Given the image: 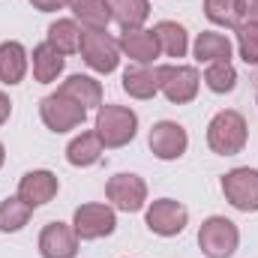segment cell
I'll list each match as a JSON object with an SVG mask.
<instances>
[{"label": "cell", "instance_id": "obj_32", "mask_svg": "<svg viewBox=\"0 0 258 258\" xmlns=\"http://www.w3.org/2000/svg\"><path fill=\"white\" fill-rule=\"evenodd\" d=\"M3 159H6V153H3V144H0V165H3Z\"/></svg>", "mask_w": 258, "mask_h": 258}, {"label": "cell", "instance_id": "obj_15", "mask_svg": "<svg viewBox=\"0 0 258 258\" xmlns=\"http://www.w3.org/2000/svg\"><path fill=\"white\" fill-rule=\"evenodd\" d=\"M60 93L75 99L84 108H99L102 105V87H99V81H93L87 75H69L60 84Z\"/></svg>", "mask_w": 258, "mask_h": 258}, {"label": "cell", "instance_id": "obj_26", "mask_svg": "<svg viewBox=\"0 0 258 258\" xmlns=\"http://www.w3.org/2000/svg\"><path fill=\"white\" fill-rule=\"evenodd\" d=\"M204 15L213 24L237 27L240 24V0H204Z\"/></svg>", "mask_w": 258, "mask_h": 258}, {"label": "cell", "instance_id": "obj_7", "mask_svg": "<svg viewBox=\"0 0 258 258\" xmlns=\"http://www.w3.org/2000/svg\"><path fill=\"white\" fill-rule=\"evenodd\" d=\"M222 192L243 213L258 210V171L255 168H234V171H228L222 177Z\"/></svg>", "mask_w": 258, "mask_h": 258}, {"label": "cell", "instance_id": "obj_31", "mask_svg": "<svg viewBox=\"0 0 258 258\" xmlns=\"http://www.w3.org/2000/svg\"><path fill=\"white\" fill-rule=\"evenodd\" d=\"M9 111H12V102H9V96H6V93H0V126L9 120Z\"/></svg>", "mask_w": 258, "mask_h": 258}, {"label": "cell", "instance_id": "obj_2", "mask_svg": "<svg viewBox=\"0 0 258 258\" xmlns=\"http://www.w3.org/2000/svg\"><path fill=\"white\" fill-rule=\"evenodd\" d=\"M138 117L123 105H99L96 111V135L102 138L105 147H123L135 138Z\"/></svg>", "mask_w": 258, "mask_h": 258}, {"label": "cell", "instance_id": "obj_1", "mask_svg": "<svg viewBox=\"0 0 258 258\" xmlns=\"http://www.w3.org/2000/svg\"><path fill=\"white\" fill-rule=\"evenodd\" d=\"M207 144L219 156H234L246 144V120L237 111H219L207 126Z\"/></svg>", "mask_w": 258, "mask_h": 258}, {"label": "cell", "instance_id": "obj_9", "mask_svg": "<svg viewBox=\"0 0 258 258\" xmlns=\"http://www.w3.org/2000/svg\"><path fill=\"white\" fill-rule=\"evenodd\" d=\"M186 219H189L186 207H183L180 201H171V198H159V201H153L150 210H147V228H150L153 234H159V237H174V234H180V231L186 228Z\"/></svg>", "mask_w": 258, "mask_h": 258}, {"label": "cell", "instance_id": "obj_30", "mask_svg": "<svg viewBox=\"0 0 258 258\" xmlns=\"http://www.w3.org/2000/svg\"><path fill=\"white\" fill-rule=\"evenodd\" d=\"M240 15H246L249 21H258V0H240Z\"/></svg>", "mask_w": 258, "mask_h": 258}, {"label": "cell", "instance_id": "obj_12", "mask_svg": "<svg viewBox=\"0 0 258 258\" xmlns=\"http://www.w3.org/2000/svg\"><path fill=\"white\" fill-rule=\"evenodd\" d=\"M39 252L42 258H75L78 252V234L63 222H51L39 234Z\"/></svg>", "mask_w": 258, "mask_h": 258}, {"label": "cell", "instance_id": "obj_23", "mask_svg": "<svg viewBox=\"0 0 258 258\" xmlns=\"http://www.w3.org/2000/svg\"><path fill=\"white\" fill-rule=\"evenodd\" d=\"M123 90L135 99H150L156 90H159V81H156V69H147V66H129L123 72Z\"/></svg>", "mask_w": 258, "mask_h": 258}, {"label": "cell", "instance_id": "obj_14", "mask_svg": "<svg viewBox=\"0 0 258 258\" xmlns=\"http://www.w3.org/2000/svg\"><path fill=\"white\" fill-rule=\"evenodd\" d=\"M117 45L126 51L135 63H141V66H147L156 54H159L156 33H153V30H141V27H135V30H123L120 39H117Z\"/></svg>", "mask_w": 258, "mask_h": 258}, {"label": "cell", "instance_id": "obj_3", "mask_svg": "<svg viewBox=\"0 0 258 258\" xmlns=\"http://www.w3.org/2000/svg\"><path fill=\"white\" fill-rule=\"evenodd\" d=\"M237 225L225 216H210L198 228V246L207 258H231L237 249Z\"/></svg>", "mask_w": 258, "mask_h": 258}, {"label": "cell", "instance_id": "obj_22", "mask_svg": "<svg viewBox=\"0 0 258 258\" xmlns=\"http://www.w3.org/2000/svg\"><path fill=\"white\" fill-rule=\"evenodd\" d=\"M153 33H156L159 48H162L168 57H183V54H186L189 36H186V30H183L177 21H159V24L153 27Z\"/></svg>", "mask_w": 258, "mask_h": 258}, {"label": "cell", "instance_id": "obj_4", "mask_svg": "<svg viewBox=\"0 0 258 258\" xmlns=\"http://www.w3.org/2000/svg\"><path fill=\"white\" fill-rule=\"evenodd\" d=\"M81 57L96 72H114L120 63V45L105 30H87L81 33Z\"/></svg>", "mask_w": 258, "mask_h": 258}, {"label": "cell", "instance_id": "obj_18", "mask_svg": "<svg viewBox=\"0 0 258 258\" xmlns=\"http://www.w3.org/2000/svg\"><path fill=\"white\" fill-rule=\"evenodd\" d=\"M102 138L96 135V132H81L69 147H66V159H69V165H78V168H84V165H93L99 156H102Z\"/></svg>", "mask_w": 258, "mask_h": 258}, {"label": "cell", "instance_id": "obj_13", "mask_svg": "<svg viewBox=\"0 0 258 258\" xmlns=\"http://www.w3.org/2000/svg\"><path fill=\"white\" fill-rule=\"evenodd\" d=\"M57 189H60L57 174H51V171H27L21 177V183H18V198L27 201L30 207H42L57 195Z\"/></svg>", "mask_w": 258, "mask_h": 258}, {"label": "cell", "instance_id": "obj_28", "mask_svg": "<svg viewBox=\"0 0 258 258\" xmlns=\"http://www.w3.org/2000/svg\"><path fill=\"white\" fill-rule=\"evenodd\" d=\"M237 45H240V57L246 63H258V21L237 24Z\"/></svg>", "mask_w": 258, "mask_h": 258}, {"label": "cell", "instance_id": "obj_21", "mask_svg": "<svg viewBox=\"0 0 258 258\" xmlns=\"http://www.w3.org/2000/svg\"><path fill=\"white\" fill-rule=\"evenodd\" d=\"M111 18L123 27V30H135L147 21L150 15V3L147 0H108Z\"/></svg>", "mask_w": 258, "mask_h": 258}, {"label": "cell", "instance_id": "obj_20", "mask_svg": "<svg viewBox=\"0 0 258 258\" xmlns=\"http://www.w3.org/2000/svg\"><path fill=\"white\" fill-rule=\"evenodd\" d=\"M63 72V54L54 45H36L33 48V75L39 84H51L57 75Z\"/></svg>", "mask_w": 258, "mask_h": 258}, {"label": "cell", "instance_id": "obj_10", "mask_svg": "<svg viewBox=\"0 0 258 258\" xmlns=\"http://www.w3.org/2000/svg\"><path fill=\"white\" fill-rule=\"evenodd\" d=\"M105 195L108 201L117 207V210H126V213H135L144 207L147 201V186L138 174H114L105 186Z\"/></svg>", "mask_w": 258, "mask_h": 258}, {"label": "cell", "instance_id": "obj_11", "mask_svg": "<svg viewBox=\"0 0 258 258\" xmlns=\"http://www.w3.org/2000/svg\"><path fill=\"white\" fill-rule=\"evenodd\" d=\"M147 141H150L153 156H159V159H180L186 153V144H189L186 129L180 126V123H174V120L156 123V126L150 129V138Z\"/></svg>", "mask_w": 258, "mask_h": 258}, {"label": "cell", "instance_id": "obj_8", "mask_svg": "<svg viewBox=\"0 0 258 258\" xmlns=\"http://www.w3.org/2000/svg\"><path fill=\"white\" fill-rule=\"evenodd\" d=\"M72 225L81 240H96V237H108L117 228V216L108 204H81L75 210Z\"/></svg>", "mask_w": 258, "mask_h": 258}, {"label": "cell", "instance_id": "obj_24", "mask_svg": "<svg viewBox=\"0 0 258 258\" xmlns=\"http://www.w3.org/2000/svg\"><path fill=\"white\" fill-rule=\"evenodd\" d=\"M48 45H54L60 54H72V51H78V45H81V30H78V24L75 21H54L51 27H48Z\"/></svg>", "mask_w": 258, "mask_h": 258}, {"label": "cell", "instance_id": "obj_6", "mask_svg": "<svg viewBox=\"0 0 258 258\" xmlns=\"http://www.w3.org/2000/svg\"><path fill=\"white\" fill-rule=\"evenodd\" d=\"M156 81H159V90L168 96V102H177V105L192 102L198 93V72L192 66H159Z\"/></svg>", "mask_w": 258, "mask_h": 258}, {"label": "cell", "instance_id": "obj_27", "mask_svg": "<svg viewBox=\"0 0 258 258\" xmlns=\"http://www.w3.org/2000/svg\"><path fill=\"white\" fill-rule=\"evenodd\" d=\"M204 84L213 90V93H231L234 84H237V72L231 63H210L204 72Z\"/></svg>", "mask_w": 258, "mask_h": 258}, {"label": "cell", "instance_id": "obj_25", "mask_svg": "<svg viewBox=\"0 0 258 258\" xmlns=\"http://www.w3.org/2000/svg\"><path fill=\"white\" fill-rule=\"evenodd\" d=\"M30 213H33V207L27 201L6 198L0 204V231H18V228H24L27 219H30Z\"/></svg>", "mask_w": 258, "mask_h": 258}, {"label": "cell", "instance_id": "obj_17", "mask_svg": "<svg viewBox=\"0 0 258 258\" xmlns=\"http://www.w3.org/2000/svg\"><path fill=\"white\" fill-rule=\"evenodd\" d=\"M195 60L198 63H231V42L222 33H198L195 39Z\"/></svg>", "mask_w": 258, "mask_h": 258}, {"label": "cell", "instance_id": "obj_19", "mask_svg": "<svg viewBox=\"0 0 258 258\" xmlns=\"http://www.w3.org/2000/svg\"><path fill=\"white\" fill-rule=\"evenodd\" d=\"M69 9L75 12V18L90 27V30H105L111 21V9L108 0H69Z\"/></svg>", "mask_w": 258, "mask_h": 258}, {"label": "cell", "instance_id": "obj_16", "mask_svg": "<svg viewBox=\"0 0 258 258\" xmlns=\"http://www.w3.org/2000/svg\"><path fill=\"white\" fill-rule=\"evenodd\" d=\"M27 72V51L21 42H0V81L18 84Z\"/></svg>", "mask_w": 258, "mask_h": 258}, {"label": "cell", "instance_id": "obj_29", "mask_svg": "<svg viewBox=\"0 0 258 258\" xmlns=\"http://www.w3.org/2000/svg\"><path fill=\"white\" fill-rule=\"evenodd\" d=\"M39 12H54V9H63L69 0H30Z\"/></svg>", "mask_w": 258, "mask_h": 258}, {"label": "cell", "instance_id": "obj_5", "mask_svg": "<svg viewBox=\"0 0 258 258\" xmlns=\"http://www.w3.org/2000/svg\"><path fill=\"white\" fill-rule=\"evenodd\" d=\"M84 111H87L84 105H78L75 99L63 96L60 90L51 93V96H45L42 105H39V114H42L45 126L51 129V132H69V129L81 126L84 123Z\"/></svg>", "mask_w": 258, "mask_h": 258}]
</instances>
